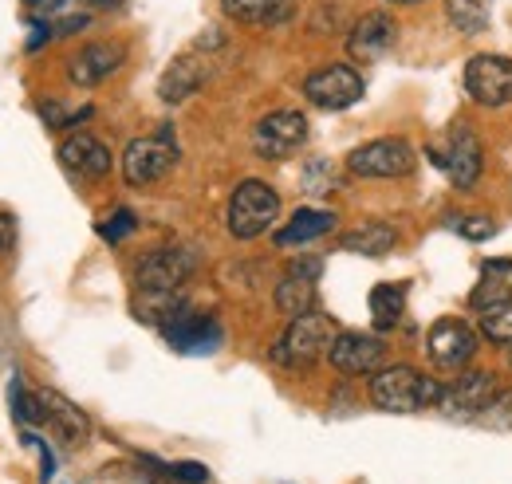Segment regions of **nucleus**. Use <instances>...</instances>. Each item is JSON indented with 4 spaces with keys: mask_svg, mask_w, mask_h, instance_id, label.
<instances>
[{
    "mask_svg": "<svg viewBox=\"0 0 512 484\" xmlns=\"http://www.w3.org/2000/svg\"><path fill=\"white\" fill-rule=\"evenodd\" d=\"M304 95L320 111H347L363 99V75L347 63H327L304 79Z\"/></svg>",
    "mask_w": 512,
    "mask_h": 484,
    "instance_id": "obj_7",
    "label": "nucleus"
},
{
    "mask_svg": "<svg viewBox=\"0 0 512 484\" xmlns=\"http://www.w3.org/2000/svg\"><path fill=\"white\" fill-rule=\"evenodd\" d=\"M174 166H178V146H174L170 126H162V130L150 134V138H134L127 146V154H123V178H127V185H134V189L162 182Z\"/></svg>",
    "mask_w": 512,
    "mask_h": 484,
    "instance_id": "obj_5",
    "label": "nucleus"
},
{
    "mask_svg": "<svg viewBox=\"0 0 512 484\" xmlns=\"http://www.w3.org/2000/svg\"><path fill=\"white\" fill-rule=\"evenodd\" d=\"M485 418L493 425H512V390H497V398L485 410Z\"/></svg>",
    "mask_w": 512,
    "mask_h": 484,
    "instance_id": "obj_31",
    "label": "nucleus"
},
{
    "mask_svg": "<svg viewBox=\"0 0 512 484\" xmlns=\"http://www.w3.org/2000/svg\"><path fill=\"white\" fill-rule=\"evenodd\" d=\"M197 268V256L190 248H154L138 268L134 284L138 292H178Z\"/></svg>",
    "mask_w": 512,
    "mask_h": 484,
    "instance_id": "obj_10",
    "label": "nucleus"
},
{
    "mask_svg": "<svg viewBox=\"0 0 512 484\" xmlns=\"http://www.w3.org/2000/svg\"><path fill=\"white\" fill-rule=\"evenodd\" d=\"M402 311H406V288L402 284H375L371 288V315H375V327L379 331L398 327Z\"/></svg>",
    "mask_w": 512,
    "mask_h": 484,
    "instance_id": "obj_26",
    "label": "nucleus"
},
{
    "mask_svg": "<svg viewBox=\"0 0 512 484\" xmlns=\"http://www.w3.org/2000/svg\"><path fill=\"white\" fill-rule=\"evenodd\" d=\"M134 225H138V221H134V213H130V209H115V213H111V221H107V225H99V237H103V241H111V244H119L127 233H134Z\"/></svg>",
    "mask_w": 512,
    "mask_h": 484,
    "instance_id": "obj_28",
    "label": "nucleus"
},
{
    "mask_svg": "<svg viewBox=\"0 0 512 484\" xmlns=\"http://www.w3.org/2000/svg\"><path fill=\"white\" fill-rule=\"evenodd\" d=\"M229 233L237 237V241H256V237H264L268 229H272V221L280 217V197H276V189L268 182H241L233 189V197H229Z\"/></svg>",
    "mask_w": 512,
    "mask_h": 484,
    "instance_id": "obj_3",
    "label": "nucleus"
},
{
    "mask_svg": "<svg viewBox=\"0 0 512 484\" xmlns=\"http://www.w3.org/2000/svg\"><path fill=\"white\" fill-rule=\"evenodd\" d=\"M509 366H512V343H509Z\"/></svg>",
    "mask_w": 512,
    "mask_h": 484,
    "instance_id": "obj_34",
    "label": "nucleus"
},
{
    "mask_svg": "<svg viewBox=\"0 0 512 484\" xmlns=\"http://www.w3.org/2000/svg\"><path fill=\"white\" fill-rule=\"evenodd\" d=\"M465 91L481 107H505L512 103V60L509 56H473L465 63Z\"/></svg>",
    "mask_w": 512,
    "mask_h": 484,
    "instance_id": "obj_9",
    "label": "nucleus"
},
{
    "mask_svg": "<svg viewBox=\"0 0 512 484\" xmlns=\"http://www.w3.org/2000/svg\"><path fill=\"white\" fill-rule=\"evenodd\" d=\"M166 339L182 351V355H209L221 347V327L209 315H193L190 307H178L166 323H162Z\"/></svg>",
    "mask_w": 512,
    "mask_h": 484,
    "instance_id": "obj_14",
    "label": "nucleus"
},
{
    "mask_svg": "<svg viewBox=\"0 0 512 484\" xmlns=\"http://www.w3.org/2000/svg\"><path fill=\"white\" fill-rule=\"evenodd\" d=\"M166 473L182 484H205L209 481V469H205V465H197V461H178V465H170Z\"/></svg>",
    "mask_w": 512,
    "mask_h": 484,
    "instance_id": "obj_30",
    "label": "nucleus"
},
{
    "mask_svg": "<svg viewBox=\"0 0 512 484\" xmlns=\"http://www.w3.org/2000/svg\"><path fill=\"white\" fill-rule=\"evenodd\" d=\"M457 233H461L465 241H489V237L497 233V225H493L489 217H465V221L457 225Z\"/></svg>",
    "mask_w": 512,
    "mask_h": 484,
    "instance_id": "obj_29",
    "label": "nucleus"
},
{
    "mask_svg": "<svg viewBox=\"0 0 512 484\" xmlns=\"http://www.w3.org/2000/svg\"><path fill=\"white\" fill-rule=\"evenodd\" d=\"M394 244H398V233L383 221H367V225H359V229L339 237L343 252H359V256H386Z\"/></svg>",
    "mask_w": 512,
    "mask_h": 484,
    "instance_id": "obj_22",
    "label": "nucleus"
},
{
    "mask_svg": "<svg viewBox=\"0 0 512 484\" xmlns=\"http://www.w3.org/2000/svg\"><path fill=\"white\" fill-rule=\"evenodd\" d=\"M477 347H481V339H477V331L465 319H442V323H434V331L426 339L430 359L438 366H446V370H461L465 363H473Z\"/></svg>",
    "mask_w": 512,
    "mask_h": 484,
    "instance_id": "obj_13",
    "label": "nucleus"
},
{
    "mask_svg": "<svg viewBox=\"0 0 512 484\" xmlns=\"http://www.w3.org/2000/svg\"><path fill=\"white\" fill-rule=\"evenodd\" d=\"M394 40H398V24L386 12H367L355 20V28L347 36V52L355 63H375L394 48Z\"/></svg>",
    "mask_w": 512,
    "mask_h": 484,
    "instance_id": "obj_17",
    "label": "nucleus"
},
{
    "mask_svg": "<svg viewBox=\"0 0 512 484\" xmlns=\"http://www.w3.org/2000/svg\"><path fill=\"white\" fill-rule=\"evenodd\" d=\"M493 0H446V20L461 36H481L489 28Z\"/></svg>",
    "mask_w": 512,
    "mask_h": 484,
    "instance_id": "obj_25",
    "label": "nucleus"
},
{
    "mask_svg": "<svg viewBox=\"0 0 512 484\" xmlns=\"http://www.w3.org/2000/svg\"><path fill=\"white\" fill-rule=\"evenodd\" d=\"M221 8L241 24H284L292 16V0H221Z\"/></svg>",
    "mask_w": 512,
    "mask_h": 484,
    "instance_id": "obj_23",
    "label": "nucleus"
},
{
    "mask_svg": "<svg viewBox=\"0 0 512 484\" xmlns=\"http://www.w3.org/2000/svg\"><path fill=\"white\" fill-rule=\"evenodd\" d=\"M512 300V260H489L481 268V280L469 296L473 311H485V307H497V303Z\"/></svg>",
    "mask_w": 512,
    "mask_h": 484,
    "instance_id": "obj_20",
    "label": "nucleus"
},
{
    "mask_svg": "<svg viewBox=\"0 0 512 484\" xmlns=\"http://www.w3.org/2000/svg\"><path fill=\"white\" fill-rule=\"evenodd\" d=\"M331 229H335V213H327V209H296L292 221L276 233V244L292 248V244L320 241L323 233H331Z\"/></svg>",
    "mask_w": 512,
    "mask_h": 484,
    "instance_id": "obj_21",
    "label": "nucleus"
},
{
    "mask_svg": "<svg viewBox=\"0 0 512 484\" xmlns=\"http://www.w3.org/2000/svg\"><path fill=\"white\" fill-rule=\"evenodd\" d=\"M40 402H44V425H52V429L60 433V441H64L67 449H79V445L91 437L87 414H83L75 402H67L64 394H56V390H40Z\"/></svg>",
    "mask_w": 512,
    "mask_h": 484,
    "instance_id": "obj_18",
    "label": "nucleus"
},
{
    "mask_svg": "<svg viewBox=\"0 0 512 484\" xmlns=\"http://www.w3.org/2000/svg\"><path fill=\"white\" fill-rule=\"evenodd\" d=\"M127 60V48L123 44H111V40H99V44H87L79 48L71 60H67V75L75 87H99L107 75H115Z\"/></svg>",
    "mask_w": 512,
    "mask_h": 484,
    "instance_id": "obj_16",
    "label": "nucleus"
},
{
    "mask_svg": "<svg viewBox=\"0 0 512 484\" xmlns=\"http://www.w3.org/2000/svg\"><path fill=\"white\" fill-rule=\"evenodd\" d=\"M276 307L284 315H292V319L316 311V280L312 276H300V272H288L280 280V288H276Z\"/></svg>",
    "mask_w": 512,
    "mask_h": 484,
    "instance_id": "obj_24",
    "label": "nucleus"
},
{
    "mask_svg": "<svg viewBox=\"0 0 512 484\" xmlns=\"http://www.w3.org/2000/svg\"><path fill=\"white\" fill-rule=\"evenodd\" d=\"M209 79V67L205 60H193V56H182V60L170 63V71L162 75V83H158V95H162V103H186L193 91L201 87Z\"/></svg>",
    "mask_w": 512,
    "mask_h": 484,
    "instance_id": "obj_19",
    "label": "nucleus"
},
{
    "mask_svg": "<svg viewBox=\"0 0 512 484\" xmlns=\"http://www.w3.org/2000/svg\"><path fill=\"white\" fill-rule=\"evenodd\" d=\"M438 398H442V386L434 378H422L406 363L383 366L371 378V402L386 414H414L422 406H438Z\"/></svg>",
    "mask_w": 512,
    "mask_h": 484,
    "instance_id": "obj_1",
    "label": "nucleus"
},
{
    "mask_svg": "<svg viewBox=\"0 0 512 484\" xmlns=\"http://www.w3.org/2000/svg\"><path fill=\"white\" fill-rule=\"evenodd\" d=\"M304 142H308V119L300 111H272L253 130V150L264 162H284Z\"/></svg>",
    "mask_w": 512,
    "mask_h": 484,
    "instance_id": "obj_8",
    "label": "nucleus"
},
{
    "mask_svg": "<svg viewBox=\"0 0 512 484\" xmlns=\"http://www.w3.org/2000/svg\"><path fill=\"white\" fill-rule=\"evenodd\" d=\"M335 323L331 315L323 311H308V315H296L288 323V331L276 339L272 347V363L276 366H288V370H304L312 366L316 359H323L331 351V339H335Z\"/></svg>",
    "mask_w": 512,
    "mask_h": 484,
    "instance_id": "obj_2",
    "label": "nucleus"
},
{
    "mask_svg": "<svg viewBox=\"0 0 512 484\" xmlns=\"http://www.w3.org/2000/svg\"><path fill=\"white\" fill-rule=\"evenodd\" d=\"M386 4H422V0H386Z\"/></svg>",
    "mask_w": 512,
    "mask_h": 484,
    "instance_id": "obj_33",
    "label": "nucleus"
},
{
    "mask_svg": "<svg viewBox=\"0 0 512 484\" xmlns=\"http://www.w3.org/2000/svg\"><path fill=\"white\" fill-rule=\"evenodd\" d=\"M12 244H16V217L0 213V252H12Z\"/></svg>",
    "mask_w": 512,
    "mask_h": 484,
    "instance_id": "obj_32",
    "label": "nucleus"
},
{
    "mask_svg": "<svg viewBox=\"0 0 512 484\" xmlns=\"http://www.w3.org/2000/svg\"><path fill=\"white\" fill-rule=\"evenodd\" d=\"M481 335L493 339V343H505V347H509L512 343V300L481 311Z\"/></svg>",
    "mask_w": 512,
    "mask_h": 484,
    "instance_id": "obj_27",
    "label": "nucleus"
},
{
    "mask_svg": "<svg viewBox=\"0 0 512 484\" xmlns=\"http://www.w3.org/2000/svg\"><path fill=\"white\" fill-rule=\"evenodd\" d=\"M414 146L406 138H375L347 154V170L355 178H406L414 170Z\"/></svg>",
    "mask_w": 512,
    "mask_h": 484,
    "instance_id": "obj_6",
    "label": "nucleus"
},
{
    "mask_svg": "<svg viewBox=\"0 0 512 484\" xmlns=\"http://www.w3.org/2000/svg\"><path fill=\"white\" fill-rule=\"evenodd\" d=\"M426 158L446 170L449 182L457 189H469V185L481 178V166H485V150H481V138L473 134L469 122H457L442 142H430L426 146Z\"/></svg>",
    "mask_w": 512,
    "mask_h": 484,
    "instance_id": "obj_4",
    "label": "nucleus"
},
{
    "mask_svg": "<svg viewBox=\"0 0 512 484\" xmlns=\"http://www.w3.org/2000/svg\"><path fill=\"white\" fill-rule=\"evenodd\" d=\"M497 398V382L489 370H469L457 382L442 386L438 410H446L449 418H485V410Z\"/></svg>",
    "mask_w": 512,
    "mask_h": 484,
    "instance_id": "obj_11",
    "label": "nucleus"
},
{
    "mask_svg": "<svg viewBox=\"0 0 512 484\" xmlns=\"http://www.w3.org/2000/svg\"><path fill=\"white\" fill-rule=\"evenodd\" d=\"M60 166H64L67 174L83 178V182H99V178L111 174L115 158H111V150L95 134H71V138L60 142Z\"/></svg>",
    "mask_w": 512,
    "mask_h": 484,
    "instance_id": "obj_15",
    "label": "nucleus"
},
{
    "mask_svg": "<svg viewBox=\"0 0 512 484\" xmlns=\"http://www.w3.org/2000/svg\"><path fill=\"white\" fill-rule=\"evenodd\" d=\"M327 359L339 374H375L386 359V343L367 331H339L331 339Z\"/></svg>",
    "mask_w": 512,
    "mask_h": 484,
    "instance_id": "obj_12",
    "label": "nucleus"
}]
</instances>
